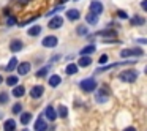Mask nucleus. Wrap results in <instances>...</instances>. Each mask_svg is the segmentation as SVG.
I'll return each instance as SVG.
<instances>
[{
    "instance_id": "f257e3e1",
    "label": "nucleus",
    "mask_w": 147,
    "mask_h": 131,
    "mask_svg": "<svg viewBox=\"0 0 147 131\" xmlns=\"http://www.w3.org/2000/svg\"><path fill=\"white\" fill-rule=\"evenodd\" d=\"M119 79L122 82H134L138 79V71H133V70H128V71H123V73L119 76Z\"/></svg>"
},
{
    "instance_id": "f03ea898",
    "label": "nucleus",
    "mask_w": 147,
    "mask_h": 131,
    "mask_svg": "<svg viewBox=\"0 0 147 131\" xmlns=\"http://www.w3.org/2000/svg\"><path fill=\"white\" fill-rule=\"evenodd\" d=\"M79 85H81V89H82L84 92H93V90L96 89V82H95V79H92V77H89V79H82Z\"/></svg>"
},
{
    "instance_id": "7ed1b4c3",
    "label": "nucleus",
    "mask_w": 147,
    "mask_h": 131,
    "mask_svg": "<svg viewBox=\"0 0 147 131\" xmlns=\"http://www.w3.org/2000/svg\"><path fill=\"white\" fill-rule=\"evenodd\" d=\"M130 55L141 57V55H144V51L139 48H134V49H123V51L120 52V57H130Z\"/></svg>"
},
{
    "instance_id": "20e7f679",
    "label": "nucleus",
    "mask_w": 147,
    "mask_h": 131,
    "mask_svg": "<svg viewBox=\"0 0 147 131\" xmlns=\"http://www.w3.org/2000/svg\"><path fill=\"white\" fill-rule=\"evenodd\" d=\"M90 13L95 14V16H100L103 13V3L98 2V0H93L92 3H90Z\"/></svg>"
},
{
    "instance_id": "39448f33",
    "label": "nucleus",
    "mask_w": 147,
    "mask_h": 131,
    "mask_svg": "<svg viewBox=\"0 0 147 131\" xmlns=\"http://www.w3.org/2000/svg\"><path fill=\"white\" fill-rule=\"evenodd\" d=\"M41 43H43V46H45V48H55V46H57V43H59V40H57V36L49 35V36H46Z\"/></svg>"
},
{
    "instance_id": "423d86ee",
    "label": "nucleus",
    "mask_w": 147,
    "mask_h": 131,
    "mask_svg": "<svg viewBox=\"0 0 147 131\" xmlns=\"http://www.w3.org/2000/svg\"><path fill=\"white\" fill-rule=\"evenodd\" d=\"M62 26H63V19H62L60 16L52 17V19H51V22L48 24V27H49V29H52V30H54V29H60Z\"/></svg>"
},
{
    "instance_id": "0eeeda50",
    "label": "nucleus",
    "mask_w": 147,
    "mask_h": 131,
    "mask_svg": "<svg viewBox=\"0 0 147 131\" xmlns=\"http://www.w3.org/2000/svg\"><path fill=\"white\" fill-rule=\"evenodd\" d=\"M35 131H48V123L43 117H38L35 122Z\"/></svg>"
},
{
    "instance_id": "6e6552de",
    "label": "nucleus",
    "mask_w": 147,
    "mask_h": 131,
    "mask_svg": "<svg viewBox=\"0 0 147 131\" xmlns=\"http://www.w3.org/2000/svg\"><path fill=\"white\" fill-rule=\"evenodd\" d=\"M43 92H45V87L43 85H33L32 90H30V96L32 98H40L43 95Z\"/></svg>"
},
{
    "instance_id": "1a4fd4ad",
    "label": "nucleus",
    "mask_w": 147,
    "mask_h": 131,
    "mask_svg": "<svg viewBox=\"0 0 147 131\" xmlns=\"http://www.w3.org/2000/svg\"><path fill=\"white\" fill-rule=\"evenodd\" d=\"M29 71H30V63H29V62H22V63H18V73H19L21 76L27 74Z\"/></svg>"
},
{
    "instance_id": "9d476101",
    "label": "nucleus",
    "mask_w": 147,
    "mask_h": 131,
    "mask_svg": "<svg viewBox=\"0 0 147 131\" xmlns=\"http://www.w3.org/2000/svg\"><path fill=\"white\" fill-rule=\"evenodd\" d=\"M45 115L48 117V120L54 122L55 118H57V112H55V109L52 107V106H48V107L45 109Z\"/></svg>"
},
{
    "instance_id": "9b49d317",
    "label": "nucleus",
    "mask_w": 147,
    "mask_h": 131,
    "mask_svg": "<svg viewBox=\"0 0 147 131\" xmlns=\"http://www.w3.org/2000/svg\"><path fill=\"white\" fill-rule=\"evenodd\" d=\"M92 65V58L87 57V55H81V58L78 60V65L76 67H82V68H87Z\"/></svg>"
},
{
    "instance_id": "f8f14e48",
    "label": "nucleus",
    "mask_w": 147,
    "mask_h": 131,
    "mask_svg": "<svg viewBox=\"0 0 147 131\" xmlns=\"http://www.w3.org/2000/svg\"><path fill=\"white\" fill-rule=\"evenodd\" d=\"M22 41L21 40H13V41L10 43V51L11 52H19L21 49H22Z\"/></svg>"
},
{
    "instance_id": "ddd939ff",
    "label": "nucleus",
    "mask_w": 147,
    "mask_h": 131,
    "mask_svg": "<svg viewBox=\"0 0 147 131\" xmlns=\"http://www.w3.org/2000/svg\"><path fill=\"white\" fill-rule=\"evenodd\" d=\"M108 98H109V93H106L105 90H100V92H96L95 99H96L98 103H105V101H108Z\"/></svg>"
},
{
    "instance_id": "4468645a",
    "label": "nucleus",
    "mask_w": 147,
    "mask_h": 131,
    "mask_svg": "<svg viewBox=\"0 0 147 131\" xmlns=\"http://www.w3.org/2000/svg\"><path fill=\"white\" fill-rule=\"evenodd\" d=\"M79 16H81V14H79V11H78V10H73V8H71V10L67 11V17L70 21H78V19H79Z\"/></svg>"
},
{
    "instance_id": "2eb2a0df",
    "label": "nucleus",
    "mask_w": 147,
    "mask_h": 131,
    "mask_svg": "<svg viewBox=\"0 0 147 131\" xmlns=\"http://www.w3.org/2000/svg\"><path fill=\"white\" fill-rule=\"evenodd\" d=\"M3 130L5 131H14V130H16V122L11 120V118H10V120H7L3 123Z\"/></svg>"
},
{
    "instance_id": "dca6fc26",
    "label": "nucleus",
    "mask_w": 147,
    "mask_h": 131,
    "mask_svg": "<svg viewBox=\"0 0 147 131\" xmlns=\"http://www.w3.org/2000/svg\"><path fill=\"white\" fill-rule=\"evenodd\" d=\"M60 82H62V77L59 76V74H54V76L49 77V85L51 87H57Z\"/></svg>"
},
{
    "instance_id": "f3484780",
    "label": "nucleus",
    "mask_w": 147,
    "mask_h": 131,
    "mask_svg": "<svg viewBox=\"0 0 147 131\" xmlns=\"http://www.w3.org/2000/svg\"><path fill=\"white\" fill-rule=\"evenodd\" d=\"M24 93H26V89H24L22 85H18L13 89V96H16V98H21V96H24Z\"/></svg>"
},
{
    "instance_id": "a211bd4d",
    "label": "nucleus",
    "mask_w": 147,
    "mask_h": 131,
    "mask_svg": "<svg viewBox=\"0 0 147 131\" xmlns=\"http://www.w3.org/2000/svg\"><path fill=\"white\" fill-rule=\"evenodd\" d=\"M95 51H96L95 46H92V44H90V46H86L84 49H81V55H87V57H89V55L93 54Z\"/></svg>"
},
{
    "instance_id": "6ab92c4d",
    "label": "nucleus",
    "mask_w": 147,
    "mask_h": 131,
    "mask_svg": "<svg viewBox=\"0 0 147 131\" xmlns=\"http://www.w3.org/2000/svg\"><path fill=\"white\" fill-rule=\"evenodd\" d=\"M86 21L90 24V26H95V24H98V16H95V14L89 13V14L86 16Z\"/></svg>"
},
{
    "instance_id": "aec40b11",
    "label": "nucleus",
    "mask_w": 147,
    "mask_h": 131,
    "mask_svg": "<svg viewBox=\"0 0 147 131\" xmlns=\"http://www.w3.org/2000/svg\"><path fill=\"white\" fill-rule=\"evenodd\" d=\"M144 22H146V19H144L142 16H133L131 17V24H133V26H142Z\"/></svg>"
},
{
    "instance_id": "412c9836",
    "label": "nucleus",
    "mask_w": 147,
    "mask_h": 131,
    "mask_svg": "<svg viewBox=\"0 0 147 131\" xmlns=\"http://www.w3.org/2000/svg\"><path fill=\"white\" fill-rule=\"evenodd\" d=\"M16 67H18V58L13 57V58H10V63L7 65V68H5V70H7V71H13Z\"/></svg>"
},
{
    "instance_id": "4be33fe9",
    "label": "nucleus",
    "mask_w": 147,
    "mask_h": 131,
    "mask_svg": "<svg viewBox=\"0 0 147 131\" xmlns=\"http://www.w3.org/2000/svg\"><path fill=\"white\" fill-rule=\"evenodd\" d=\"M30 118H32V114L30 112H24V114H21V123L27 125L30 122Z\"/></svg>"
},
{
    "instance_id": "5701e85b",
    "label": "nucleus",
    "mask_w": 147,
    "mask_h": 131,
    "mask_svg": "<svg viewBox=\"0 0 147 131\" xmlns=\"http://www.w3.org/2000/svg\"><path fill=\"white\" fill-rule=\"evenodd\" d=\"M76 73H78V67L74 63H70L67 67V74H70V76H71V74H76Z\"/></svg>"
},
{
    "instance_id": "b1692460",
    "label": "nucleus",
    "mask_w": 147,
    "mask_h": 131,
    "mask_svg": "<svg viewBox=\"0 0 147 131\" xmlns=\"http://www.w3.org/2000/svg\"><path fill=\"white\" fill-rule=\"evenodd\" d=\"M40 32H41V27H40V26H35V27H32V29L29 30V35H30V36H36Z\"/></svg>"
},
{
    "instance_id": "393cba45",
    "label": "nucleus",
    "mask_w": 147,
    "mask_h": 131,
    "mask_svg": "<svg viewBox=\"0 0 147 131\" xmlns=\"http://www.w3.org/2000/svg\"><path fill=\"white\" fill-rule=\"evenodd\" d=\"M21 111H22V104H21V103H16V104L11 107V112H13V114H21Z\"/></svg>"
},
{
    "instance_id": "a878e982",
    "label": "nucleus",
    "mask_w": 147,
    "mask_h": 131,
    "mask_svg": "<svg viewBox=\"0 0 147 131\" xmlns=\"http://www.w3.org/2000/svg\"><path fill=\"white\" fill-rule=\"evenodd\" d=\"M18 81H19V79H18V76H10L7 79V84H8V85H18Z\"/></svg>"
},
{
    "instance_id": "bb28decb",
    "label": "nucleus",
    "mask_w": 147,
    "mask_h": 131,
    "mask_svg": "<svg viewBox=\"0 0 147 131\" xmlns=\"http://www.w3.org/2000/svg\"><path fill=\"white\" fill-rule=\"evenodd\" d=\"M78 35H81V36H84V35H87V27H84V26H79L78 27Z\"/></svg>"
},
{
    "instance_id": "cd10ccee",
    "label": "nucleus",
    "mask_w": 147,
    "mask_h": 131,
    "mask_svg": "<svg viewBox=\"0 0 147 131\" xmlns=\"http://www.w3.org/2000/svg\"><path fill=\"white\" fill-rule=\"evenodd\" d=\"M59 114H60V117H67L68 115V109L65 107V106H60V107H59Z\"/></svg>"
},
{
    "instance_id": "c85d7f7f",
    "label": "nucleus",
    "mask_w": 147,
    "mask_h": 131,
    "mask_svg": "<svg viewBox=\"0 0 147 131\" xmlns=\"http://www.w3.org/2000/svg\"><path fill=\"white\" fill-rule=\"evenodd\" d=\"M48 71H49V67H45V68H41V70L36 73V76H38V77H43V76H46V73H48Z\"/></svg>"
},
{
    "instance_id": "c756f323",
    "label": "nucleus",
    "mask_w": 147,
    "mask_h": 131,
    "mask_svg": "<svg viewBox=\"0 0 147 131\" xmlns=\"http://www.w3.org/2000/svg\"><path fill=\"white\" fill-rule=\"evenodd\" d=\"M8 101V95H7V93H0V104H5V103H7Z\"/></svg>"
},
{
    "instance_id": "7c9ffc66",
    "label": "nucleus",
    "mask_w": 147,
    "mask_h": 131,
    "mask_svg": "<svg viewBox=\"0 0 147 131\" xmlns=\"http://www.w3.org/2000/svg\"><path fill=\"white\" fill-rule=\"evenodd\" d=\"M14 24H16V19H14L13 16H10V17L7 19V26H8V27H11V26H14Z\"/></svg>"
},
{
    "instance_id": "2f4dec72",
    "label": "nucleus",
    "mask_w": 147,
    "mask_h": 131,
    "mask_svg": "<svg viewBox=\"0 0 147 131\" xmlns=\"http://www.w3.org/2000/svg\"><path fill=\"white\" fill-rule=\"evenodd\" d=\"M98 62H100L101 65H103V63H106V62H108V55H106V54H103L101 57H100V60H98Z\"/></svg>"
},
{
    "instance_id": "473e14b6",
    "label": "nucleus",
    "mask_w": 147,
    "mask_h": 131,
    "mask_svg": "<svg viewBox=\"0 0 147 131\" xmlns=\"http://www.w3.org/2000/svg\"><path fill=\"white\" fill-rule=\"evenodd\" d=\"M119 17L125 19V17H127V13H125V11H119Z\"/></svg>"
},
{
    "instance_id": "72a5a7b5",
    "label": "nucleus",
    "mask_w": 147,
    "mask_h": 131,
    "mask_svg": "<svg viewBox=\"0 0 147 131\" xmlns=\"http://www.w3.org/2000/svg\"><path fill=\"white\" fill-rule=\"evenodd\" d=\"M141 7H142V10H147V0H142V3H141Z\"/></svg>"
},
{
    "instance_id": "f704fd0d",
    "label": "nucleus",
    "mask_w": 147,
    "mask_h": 131,
    "mask_svg": "<svg viewBox=\"0 0 147 131\" xmlns=\"http://www.w3.org/2000/svg\"><path fill=\"white\" fill-rule=\"evenodd\" d=\"M123 131H136V128H133V126H128V128H125Z\"/></svg>"
},
{
    "instance_id": "c9c22d12",
    "label": "nucleus",
    "mask_w": 147,
    "mask_h": 131,
    "mask_svg": "<svg viewBox=\"0 0 147 131\" xmlns=\"http://www.w3.org/2000/svg\"><path fill=\"white\" fill-rule=\"evenodd\" d=\"M0 84H2V76H0Z\"/></svg>"
}]
</instances>
